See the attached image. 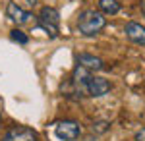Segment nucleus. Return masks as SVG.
Instances as JSON below:
<instances>
[{
	"mask_svg": "<svg viewBox=\"0 0 145 141\" xmlns=\"http://www.w3.org/2000/svg\"><path fill=\"white\" fill-rule=\"evenodd\" d=\"M105 25H106V18H105V14H101L97 10H85L78 20V29L85 37L97 35L99 31L105 29Z\"/></svg>",
	"mask_w": 145,
	"mask_h": 141,
	"instance_id": "obj_1",
	"label": "nucleus"
},
{
	"mask_svg": "<svg viewBox=\"0 0 145 141\" xmlns=\"http://www.w3.org/2000/svg\"><path fill=\"white\" fill-rule=\"evenodd\" d=\"M58 23H60V14L54 8H43L39 14V25L45 29L46 33H50V37L56 39L58 37Z\"/></svg>",
	"mask_w": 145,
	"mask_h": 141,
	"instance_id": "obj_2",
	"label": "nucleus"
},
{
	"mask_svg": "<svg viewBox=\"0 0 145 141\" xmlns=\"http://www.w3.org/2000/svg\"><path fill=\"white\" fill-rule=\"evenodd\" d=\"M54 133H56V137H60V139H64V141H76L79 137V133H81V128H79L78 122H74V120H64V122L56 124Z\"/></svg>",
	"mask_w": 145,
	"mask_h": 141,
	"instance_id": "obj_3",
	"label": "nucleus"
},
{
	"mask_svg": "<svg viewBox=\"0 0 145 141\" xmlns=\"http://www.w3.org/2000/svg\"><path fill=\"white\" fill-rule=\"evenodd\" d=\"M85 91L91 97H103L110 91V81L105 79V77H97V76H89L87 79V85H85Z\"/></svg>",
	"mask_w": 145,
	"mask_h": 141,
	"instance_id": "obj_4",
	"label": "nucleus"
},
{
	"mask_svg": "<svg viewBox=\"0 0 145 141\" xmlns=\"http://www.w3.org/2000/svg\"><path fill=\"white\" fill-rule=\"evenodd\" d=\"M2 141H37V133L31 128L16 126V128L6 131V135H4Z\"/></svg>",
	"mask_w": 145,
	"mask_h": 141,
	"instance_id": "obj_5",
	"label": "nucleus"
},
{
	"mask_svg": "<svg viewBox=\"0 0 145 141\" xmlns=\"http://www.w3.org/2000/svg\"><path fill=\"white\" fill-rule=\"evenodd\" d=\"M6 16H8L14 23H18V25H23V23H27L31 20V14L25 12L22 6H18L16 2H10V4L6 6Z\"/></svg>",
	"mask_w": 145,
	"mask_h": 141,
	"instance_id": "obj_6",
	"label": "nucleus"
},
{
	"mask_svg": "<svg viewBox=\"0 0 145 141\" xmlns=\"http://www.w3.org/2000/svg\"><path fill=\"white\" fill-rule=\"evenodd\" d=\"M126 35H128V39L135 44H145V27L141 23H135V22H130L126 23Z\"/></svg>",
	"mask_w": 145,
	"mask_h": 141,
	"instance_id": "obj_7",
	"label": "nucleus"
},
{
	"mask_svg": "<svg viewBox=\"0 0 145 141\" xmlns=\"http://www.w3.org/2000/svg\"><path fill=\"white\" fill-rule=\"evenodd\" d=\"M78 62L81 68H85V70H103L105 66H103V60L97 58V56L93 54H78Z\"/></svg>",
	"mask_w": 145,
	"mask_h": 141,
	"instance_id": "obj_8",
	"label": "nucleus"
},
{
	"mask_svg": "<svg viewBox=\"0 0 145 141\" xmlns=\"http://www.w3.org/2000/svg\"><path fill=\"white\" fill-rule=\"evenodd\" d=\"M99 8H101V14L114 16V14L120 12V2L118 0H99Z\"/></svg>",
	"mask_w": 145,
	"mask_h": 141,
	"instance_id": "obj_9",
	"label": "nucleus"
},
{
	"mask_svg": "<svg viewBox=\"0 0 145 141\" xmlns=\"http://www.w3.org/2000/svg\"><path fill=\"white\" fill-rule=\"evenodd\" d=\"M91 130H93V133H106V131L110 130V122H106V120H97V122H93Z\"/></svg>",
	"mask_w": 145,
	"mask_h": 141,
	"instance_id": "obj_10",
	"label": "nucleus"
},
{
	"mask_svg": "<svg viewBox=\"0 0 145 141\" xmlns=\"http://www.w3.org/2000/svg\"><path fill=\"white\" fill-rule=\"evenodd\" d=\"M10 39L12 41H16V43H20V44H25L29 39H27V35L23 31H20V29H14V31H10Z\"/></svg>",
	"mask_w": 145,
	"mask_h": 141,
	"instance_id": "obj_11",
	"label": "nucleus"
},
{
	"mask_svg": "<svg viewBox=\"0 0 145 141\" xmlns=\"http://www.w3.org/2000/svg\"><path fill=\"white\" fill-rule=\"evenodd\" d=\"M135 141H145V128L135 133Z\"/></svg>",
	"mask_w": 145,
	"mask_h": 141,
	"instance_id": "obj_12",
	"label": "nucleus"
},
{
	"mask_svg": "<svg viewBox=\"0 0 145 141\" xmlns=\"http://www.w3.org/2000/svg\"><path fill=\"white\" fill-rule=\"evenodd\" d=\"M27 2H29V4H31V6H33L35 2H37V0H27Z\"/></svg>",
	"mask_w": 145,
	"mask_h": 141,
	"instance_id": "obj_13",
	"label": "nucleus"
},
{
	"mask_svg": "<svg viewBox=\"0 0 145 141\" xmlns=\"http://www.w3.org/2000/svg\"><path fill=\"white\" fill-rule=\"evenodd\" d=\"M141 8H143V14H145V0H143V4H141Z\"/></svg>",
	"mask_w": 145,
	"mask_h": 141,
	"instance_id": "obj_14",
	"label": "nucleus"
}]
</instances>
